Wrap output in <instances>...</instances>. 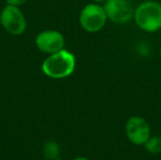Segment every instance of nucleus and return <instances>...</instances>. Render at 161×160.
Segmentation results:
<instances>
[{
    "instance_id": "f8f14e48",
    "label": "nucleus",
    "mask_w": 161,
    "mask_h": 160,
    "mask_svg": "<svg viewBox=\"0 0 161 160\" xmlns=\"http://www.w3.org/2000/svg\"><path fill=\"white\" fill-rule=\"evenodd\" d=\"M94 1H96V2H101V1H105V0H94Z\"/></svg>"
},
{
    "instance_id": "6e6552de",
    "label": "nucleus",
    "mask_w": 161,
    "mask_h": 160,
    "mask_svg": "<svg viewBox=\"0 0 161 160\" xmlns=\"http://www.w3.org/2000/svg\"><path fill=\"white\" fill-rule=\"evenodd\" d=\"M144 145L145 149L151 154H158L161 152V139L158 137L149 138Z\"/></svg>"
},
{
    "instance_id": "7ed1b4c3",
    "label": "nucleus",
    "mask_w": 161,
    "mask_h": 160,
    "mask_svg": "<svg viewBox=\"0 0 161 160\" xmlns=\"http://www.w3.org/2000/svg\"><path fill=\"white\" fill-rule=\"evenodd\" d=\"M108 16L105 8L97 4L87 5L80 12L79 22L88 32L93 33L101 30L106 25Z\"/></svg>"
},
{
    "instance_id": "423d86ee",
    "label": "nucleus",
    "mask_w": 161,
    "mask_h": 160,
    "mask_svg": "<svg viewBox=\"0 0 161 160\" xmlns=\"http://www.w3.org/2000/svg\"><path fill=\"white\" fill-rule=\"evenodd\" d=\"M63 35L57 30H44L36 37V45L43 53L54 54L63 49Z\"/></svg>"
},
{
    "instance_id": "1a4fd4ad",
    "label": "nucleus",
    "mask_w": 161,
    "mask_h": 160,
    "mask_svg": "<svg viewBox=\"0 0 161 160\" xmlns=\"http://www.w3.org/2000/svg\"><path fill=\"white\" fill-rule=\"evenodd\" d=\"M59 153L58 145L54 141H49L45 144L43 149V155L47 159H55Z\"/></svg>"
},
{
    "instance_id": "39448f33",
    "label": "nucleus",
    "mask_w": 161,
    "mask_h": 160,
    "mask_svg": "<svg viewBox=\"0 0 161 160\" xmlns=\"http://www.w3.org/2000/svg\"><path fill=\"white\" fill-rule=\"evenodd\" d=\"M104 8L108 18L117 24L127 23L133 16V8L128 0H108Z\"/></svg>"
},
{
    "instance_id": "f257e3e1",
    "label": "nucleus",
    "mask_w": 161,
    "mask_h": 160,
    "mask_svg": "<svg viewBox=\"0 0 161 160\" xmlns=\"http://www.w3.org/2000/svg\"><path fill=\"white\" fill-rule=\"evenodd\" d=\"M75 68V56L67 51L60 50L51 54L42 63V70L45 75L54 79L68 77L73 74Z\"/></svg>"
},
{
    "instance_id": "0eeeda50",
    "label": "nucleus",
    "mask_w": 161,
    "mask_h": 160,
    "mask_svg": "<svg viewBox=\"0 0 161 160\" xmlns=\"http://www.w3.org/2000/svg\"><path fill=\"white\" fill-rule=\"evenodd\" d=\"M125 129L128 140L136 145L144 144L150 138V126L142 117H131Z\"/></svg>"
},
{
    "instance_id": "20e7f679",
    "label": "nucleus",
    "mask_w": 161,
    "mask_h": 160,
    "mask_svg": "<svg viewBox=\"0 0 161 160\" xmlns=\"http://www.w3.org/2000/svg\"><path fill=\"white\" fill-rule=\"evenodd\" d=\"M0 23L3 27L12 35H21L26 27L25 19L18 7L8 5L0 14Z\"/></svg>"
},
{
    "instance_id": "f03ea898",
    "label": "nucleus",
    "mask_w": 161,
    "mask_h": 160,
    "mask_svg": "<svg viewBox=\"0 0 161 160\" xmlns=\"http://www.w3.org/2000/svg\"><path fill=\"white\" fill-rule=\"evenodd\" d=\"M134 17L141 29L156 32L161 28V5L155 1H146L136 8Z\"/></svg>"
},
{
    "instance_id": "4468645a",
    "label": "nucleus",
    "mask_w": 161,
    "mask_h": 160,
    "mask_svg": "<svg viewBox=\"0 0 161 160\" xmlns=\"http://www.w3.org/2000/svg\"><path fill=\"white\" fill-rule=\"evenodd\" d=\"M55 160H61V159H55Z\"/></svg>"
},
{
    "instance_id": "9b49d317",
    "label": "nucleus",
    "mask_w": 161,
    "mask_h": 160,
    "mask_svg": "<svg viewBox=\"0 0 161 160\" xmlns=\"http://www.w3.org/2000/svg\"><path fill=\"white\" fill-rule=\"evenodd\" d=\"M75 160H88L87 158H85V157H77V158H75Z\"/></svg>"
},
{
    "instance_id": "ddd939ff",
    "label": "nucleus",
    "mask_w": 161,
    "mask_h": 160,
    "mask_svg": "<svg viewBox=\"0 0 161 160\" xmlns=\"http://www.w3.org/2000/svg\"><path fill=\"white\" fill-rule=\"evenodd\" d=\"M160 57H161V49H160Z\"/></svg>"
},
{
    "instance_id": "9d476101",
    "label": "nucleus",
    "mask_w": 161,
    "mask_h": 160,
    "mask_svg": "<svg viewBox=\"0 0 161 160\" xmlns=\"http://www.w3.org/2000/svg\"><path fill=\"white\" fill-rule=\"evenodd\" d=\"M27 0H7L8 5H11V6H15V7H19L23 4H25Z\"/></svg>"
}]
</instances>
